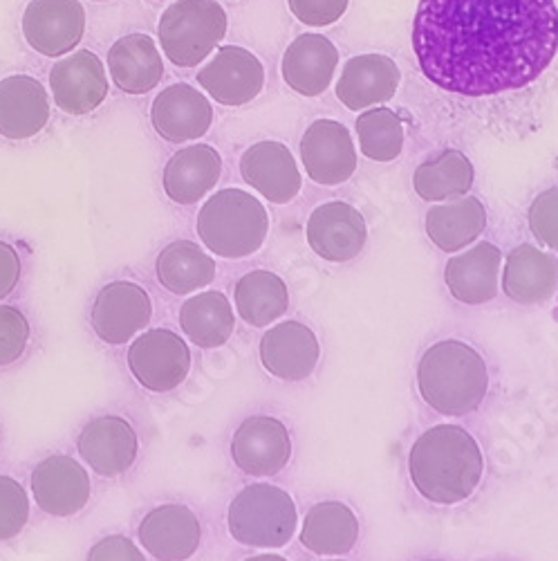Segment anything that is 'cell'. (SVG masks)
<instances>
[{
  "label": "cell",
  "instance_id": "obj_10",
  "mask_svg": "<svg viewBox=\"0 0 558 561\" xmlns=\"http://www.w3.org/2000/svg\"><path fill=\"white\" fill-rule=\"evenodd\" d=\"M198 83L222 106H247L265 85V68L256 55L241 45H222L216 57L198 72Z\"/></svg>",
  "mask_w": 558,
  "mask_h": 561
},
{
  "label": "cell",
  "instance_id": "obj_44",
  "mask_svg": "<svg viewBox=\"0 0 558 561\" xmlns=\"http://www.w3.org/2000/svg\"><path fill=\"white\" fill-rule=\"evenodd\" d=\"M330 561H341V559H330Z\"/></svg>",
  "mask_w": 558,
  "mask_h": 561
},
{
  "label": "cell",
  "instance_id": "obj_40",
  "mask_svg": "<svg viewBox=\"0 0 558 561\" xmlns=\"http://www.w3.org/2000/svg\"><path fill=\"white\" fill-rule=\"evenodd\" d=\"M19 278H21V256L10 243L0 241V301L14 293V288L19 286Z\"/></svg>",
  "mask_w": 558,
  "mask_h": 561
},
{
  "label": "cell",
  "instance_id": "obj_24",
  "mask_svg": "<svg viewBox=\"0 0 558 561\" xmlns=\"http://www.w3.org/2000/svg\"><path fill=\"white\" fill-rule=\"evenodd\" d=\"M502 254L493 243H478L444 265V284L451 297L464 306H483L498 295Z\"/></svg>",
  "mask_w": 558,
  "mask_h": 561
},
{
  "label": "cell",
  "instance_id": "obj_5",
  "mask_svg": "<svg viewBox=\"0 0 558 561\" xmlns=\"http://www.w3.org/2000/svg\"><path fill=\"white\" fill-rule=\"evenodd\" d=\"M229 533L239 543L254 548L286 546L299 524L292 496L269 483H256L241 490L229 505Z\"/></svg>",
  "mask_w": 558,
  "mask_h": 561
},
{
  "label": "cell",
  "instance_id": "obj_28",
  "mask_svg": "<svg viewBox=\"0 0 558 561\" xmlns=\"http://www.w3.org/2000/svg\"><path fill=\"white\" fill-rule=\"evenodd\" d=\"M357 539L359 519L341 501L316 503L305 514L301 543L314 554H348Z\"/></svg>",
  "mask_w": 558,
  "mask_h": 561
},
{
  "label": "cell",
  "instance_id": "obj_37",
  "mask_svg": "<svg viewBox=\"0 0 558 561\" xmlns=\"http://www.w3.org/2000/svg\"><path fill=\"white\" fill-rule=\"evenodd\" d=\"M527 222L543 245L558 252V186H551L534 198L527 211Z\"/></svg>",
  "mask_w": 558,
  "mask_h": 561
},
{
  "label": "cell",
  "instance_id": "obj_36",
  "mask_svg": "<svg viewBox=\"0 0 558 561\" xmlns=\"http://www.w3.org/2000/svg\"><path fill=\"white\" fill-rule=\"evenodd\" d=\"M30 342V323L14 306H0V366L23 357Z\"/></svg>",
  "mask_w": 558,
  "mask_h": 561
},
{
  "label": "cell",
  "instance_id": "obj_33",
  "mask_svg": "<svg viewBox=\"0 0 558 561\" xmlns=\"http://www.w3.org/2000/svg\"><path fill=\"white\" fill-rule=\"evenodd\" d=\"M234 299L239 314L254 329H265V325L281 319L290 308L286 280L269 270H254L245 274L236 284Z\"/></svg>",
  "mask_w": 558,
  "mask_h": 561
},
{
  "label": "cell",
  "instance_id": "obj_21",
  "mask_svg": "<svg viewBox=\"0 0 558 561\" xmlns=\"http://www.w3.org/2000/svg\"><path fill=\"white\" fill-rule=\"evenodd\" d=\"M399 83L402 72L391 57L377 53L359 55L346 61L337 83V98L348 111H363L391 102Z\"/></svg>",
  "mask_w": 558,
  "mask_h": 561
},
{
  "label": "cell",
  "instance_id": "obj_2",
  "mask_svg": "<svg viewBox=\"0 0 558 561\" xmlns=\"http://www.w3.org/2000/svg\"><path fill=\"white\" fill-rule=\"evenodd\" d=\"M408 474L427 501L455 505L467 501L485 474L478 440L457 425H438L412 443Z\"/></svg>",
  "mask_w": 558,
  "mask_h": 561
},
{
  "label": "cell",
  "instance_id": "obj_25",
  "mask_svg": "<svg viewBox=\"0 0 558 561\" xmlns=\"http://www.w3.org/2000/svg\"><path fill=\"white\" fill-rule=\"evenodd\" d=\"M558 290V261L538 248L523 243L509 252L502 270V293L521 306H536Z\"/></svg>",
  "mask_w": 558,
  "mask_h": 561
},
{
  "label": "cell",
  "instance_id": "obj_1",
  "mask_svg": "<svg viewBox=\"0 0 558 561\" xmlns=\"http://www.w3.org/2000/svg\"><path fill=\"white\" fill-rule=\"evenodd\" d=\"M412 50L425 77L455 95L521 90L556 59V0H420Z\"/></svg>",
  "mask_w": 558,
  "mask_h": 561
},
{
  "label": "cell",
  "instance_id": "obj_16",
  "mask_svg": "<svg viewBox=\"0 0 558 561\" xmlns=\"http://www.w3.org/2000/svg\"><path fill=\"white\" fill-rule=\"evenodd\" d=\"M30 481L36 505L50 517H72L88 505L92 494L85 467L70 456H50L40 460Z\"/></svg>",
  "mask_w": 558,
  "mask_h": 561
},
{
  "label": "cell",
  "instance_id": "obj_17",
  "mask_svg": "<svg viewBox=\"0 0 558 561\" xmlns=\"http://www.w3.org/2000/svg\"><path fill=\"white\" fill-rule=\"evenodd\" d=\"M137 537L158 561H186L200 548L202 528L194 510L166 503L147 514L137 528Z\"/></svg>",
  "mask_w": 558,
  "mask_h": 561
},
{
  "label": "cell",
  "instance_id": "obj_30",
  "mask_svg": "<svg viewBox=\"0 0 558 561\" xmlns=\"http://www.w3.org/2000/svg\"><path fill=\"white\" fill-rule=\"evenodd\" d=\"M474 164L462 151L449 149L429 158L412 173V186L417 196L427 203H444L462 198L474 186Z\"/></svg>",
  "mask_w": 558,
  "mask_h": 561
},
{
  "label": "cell",
  "instance_id": "obj_15",
  "mask_svg": "<svg viewBox=\"0 0 558 561\" xmlns=\"http://www.w3.org/2000/svg\"><path fill=\"white\" fill-rule=\"evenodd\" d=\"M151 124L171 145L196 142L213 124L211 102L189 83H173L153 100Z\"/></svg>",
  "mask_w": 558,
  "mask_h": 561
},
{
  "label": "cell",
  "instance_id": "obj_9",
  "mask_svg": "<svg viewBox=\"0 0 558 561\" xmlns=\"http://www.w3.org/2000/svg\"><path fill=\"white\" fill-rule=\"evenodd\" d=\"M153 317L149 293L132 280H113L104 286L92 306V331L111 346L130 342L139 331H144Z\"/></svg>",
  "mask_w": 558,
  "mask_h": 561
},
{
  "label": "cell",
  "instance_id": "obj_12",
  "mask_svg": "<svg viewBox=\"0 0 558 561\" xmlns=\"http://www.w3.org/2000/svg\"><path fill=\"white\" fill-rule=\"evenodd\" d=\"M301 160L310 180L323 186L348 182L357 171V149L350 130L335 119H316L301 139Z\"/></svg>",
  "mask_w": 558,
  "mask_h": 561
},
{
  "label": "cell",
  "instance_id": "obj_45",
  "mask_svg": "<svg viewBox=\"0 0 558 561\" xmlns=\"http://www.w3.org/2000/svg\"><path fill=\"white\" fill-rule=\"evenodd\" d=\"M556 317H558V308H556Z\"/></svg>",
  "mask_w": 558,
  "mask_h": 561
},
{
  "label": "cell",
  "instance_id": "obj_13",
  "mask_svg": "<svg viewBox=\"0 0 558 561\" xmlns=\"http://www.w3.org/2000/svg\"><path fill=\"white\" fill-rule=\"evenodd\" d=\"M55 104L66 115H88L108 98V77L104 61L90 50H79L55 64L50 70Z\"/></svg>",
  "mask_w": 558,
  "mask_h": 561
},
{
  "label": "cell",
  "instance_id": "obj_35",
  "mask_svg": "<svg viewBox=\"0 0 558 561\" xmlns=\"http://www.w3.org/2000/svg\"><path fill=\"white\" fill-rule=\"evenodd\" d=\"M30 519V499L23 485L0 474V541L14 539Z\"/></svg>",
  "mask_w": 558,
  "mask_h": 561
},
{
  "label": "cell",
  "instance_id": "obj_43",
  "mask_svg": "<svg viewBox=\"0 0 558 561\" xmlns=\"http://www.w3.org/2000/svg\"><path fill=\"white\" fill-rule=\"evenodd\" d=\"M429 561H440V559H429Z\"/></svg>",
  "mask_w": 558,
  "mask_h": 561
},
{
  "label": "cell",
  "instance_id": "obj_3",
  "mask_svg": "<svg viewBox=\"0 0 558 561\" xmlns=\"http://www.w3.org/2000/svg\"><path fill=\"white\" fill-rule=\"evenodd\" d=\"M422 400L442 415L474 413L489 391V370L483 355L460 340H442L427 348L417 366Z\"/></svg>",
  "mask_w": 558,
  "mask_h": 561
},
{
  "label": "cell",
  "instance_id": "obj_32",
  "mask_svg": "<svg viewBox=\"0 0 558 561\" xmlns=\"http://www.w3.org/2000/svg\"><path fill=\"white\" fill-rule=\"evenodd\" d=\"M184 335L200 348H218L234 335L236 317L229 299L218 290H207L186 301L179 310Z\"/></svg>",
  "mask_w": 558,
  "mask_h": 561
},
{
  "label": "cell",
  "instance_id": "obj_8",
  "mask_svg": "<svg viewBox=\"0 0 558 561\" xmlns=\"http://www.w3.org/2000/svg\"><path fill=\"white\" fill-rule=\"evenodd\" d=\"M85 34V10L79 0H32L23 14V36L43 57L72 53Z\"/></svg>",
  "mask_w": 558,
  "mask_h": 561
},
{
  "label": "cell",
  "instance_id": "obj_14",
  "mask_svg": "<svg viewBox=\"0 0 558 561\" xmlns=\"http://www.w3.org/2000/svg\"><path fill=\"white\" fill-rule=\"evenodd\" d=\"M305 237L316 256L330 263L357 259L368 241V227L359 209L348 203H325L310 214Z\"/></svg>",
  "mask_w": 558,
  "mask_h": 561
},
{
  "label": "cell",
  "instance_id": "obj_18",
  "mask_svg": "<svg viewBox=\"0 0 558 561\" xmlns=\"http://www.w3.org/2000/svg\"><path fill=\"white\" fill-rule=\"evenodd\" d=\"M241 175L252 190L274 205L292 203L303 186V178L292 151L288 145L274 142V139L252 145L243 153Z\"/></svg>",
  "mask_w": 558,
  "mask_h": 561
},
{
  "label": "cell",
  "instance_id": "obj_34",
  "mask_svg": "<svg viewBox=\"0 0 558 561\" xmlns=\"http://www.w3.org/2000/svg\"><path fill=\"white\" fill-rule=\"evenodd\" d=\"M359 149L372 162H393L404 149V124L391 108H368L354 124Z\"/></svg>",
  "mask_w": 558,
  "mask_h": 561
},
{
  "label": "cell",
  "instance_id": "obj_38",
  "mask_svg": "<svg viewBox=\"0 0 558 561\" xmlns=\"http://www.w3.org/2000/svg\"><path fill=\"white\" fill-rule=\"evenodd\" d=\"M350 0H288L290 12L310 27H325L337 23Z\"/></svg>",
  "mask_w": 558,
  "mask_h": 561
},
{
  "label": "cell",
  "instance_id": "obj_41",
  "mask_svg": "<svg viewBox=\"0 0 558 561\" xmlns=\"http://www.w3.org/2000/svg\"><path fill=\"white\" fill-rule=\"evenodd\" d=\"M245 561H288V559L281 557V554H256V557H249Z\"/></svg>",
  "mask_w": 558,
  "mask_h": 561
},
{
  "label": "cell",
  "instance_id": "obj_20",
  "mask_svg": "<svg viewBox=\"0 0 558 561\" xmlns=\"http://www.w3.org/2000/svg\"><path fill=\"white\" fill-rule=\"evenodd\" d=\"M321 357V346L310 325L301 321L276 323L260 340V362L274 378L301 382L310 378Z\"/></svg>",
  "mask_w": 558,
  "mask_h": 561
},
{
  "label": "cell",
  "instance_id": "obj_6",
  "mask_svg": "<svg viewBox=\"0 0 558 561\" xmlns=\"http://www.w3.org/2000/svg\"><path fill=\"white\" fill-rule=\"evenodd\" d=\"M226 14L216 0H175L160 19L158 36L177 68L202 64L226 34Z\"/></svg>",
  "mask_w": 558,
  "mask_h": 561
},
{
  "label": "cell",
  "instance_id": "obj_39",
  "mask_svg": "<svg viewBox=\"0 0 558 561\" xmlns=\"http://www.w3.org/2000/svg\"><path fill=\"white\" fill-rule=\"evenodd\" d=\"M88 561H147V557L128 537L111 535L90 548Z\"/></svg>",
  "mask_w": 558,
  "mask_h": 561
},
{
  "label": "cell",
  "instance_id": "obj_7",
  "mask_svg": "<svg viewBox=\"0 0 558 561\" xmlns=\"http://www.w3.org/2000/svg\"><path fill=\"white\" fill-rule=\"evenodd\" d=\"M128 368L144 389L166 393L177 389L189 376L191 351L177 333L153 329L130 344Z\"/></svg>",
  "mask_w": 558,
  "mask_h": 561
},
{
  "label": "cell",
  "instance_id": "obj_29",
  "mask_svg": "<svg viewBox=\"0 0 558 561\" xmlns=\"http://www.w3.org/2000/svg\"><path fill=\"white\" fill-rule=\"evenodd\" d=\"M485 227L487 209L474 196L431 207L427 214V237L442 252H460L472 245Z\"/></svg>",
  "mask_w": 558,
  "mask_h": 561
},
{
  "label": "cell",
  "instance_id": "obj_31",
  "mask_svg": "<svg viewBox=\"0 0 558 561\" xmlns=\"http://www.w3.org/2000/svg\"><path fill=\"white\" fill-rule=\"evenodd\" d=\"M216 270V261L194 241L166 245L155 261L158 280L171 295H191L207 288L213 284Z\"/></svg>",
  "mask_w": 558,
  "mask_h": 561
},
{
  "label": "cell",
  "instance_id": "obj_23",
  "mask_svg": "<svg viewBox=\"0 0 558 561\" xmlns=\"http://www.w3.org/2000/svg\"><path fill=\"white\" fill-rule=\"evenodd\" d=\"M50 122L48 90L30 75L0 81V135L21 142L38 135Z\"/></svg>",
  "mask_w": 558,
  "mask_h": 561
},
{
  "label": "cell",
  "instance_id": "obj_11",
  "mask_svg": "<svg viewBox=\"0 0 558 561\" xmlns=\"http://www.w3.org/2000/svg\"><path fill=\"white\" fill-rule=\"evenodd\" d=\"M231 458L247 477H274L292 458L290 432L271 415H252L231 438Z\"/></svg>",
  "mask_w": 558,
  "mask_h": 561
},
{
  "label": "cell",
  "instance_id": "obj_22",
  "mask_svg": "<svg viewBox=\"0 0 558 561\" xmlns=\"http://www.w3.org/2000/svg\"><path fill=\"white\" fill-rule=\"evenodd\" d=\"M339 66L337 45L323 34L297 36L283 55L286 83L303 98H318L330 88Z\"/></svg>",
  "mask_w": 558,
  "mask_h": 561
},
{
  "label": "cell",
  "instance_id": "obj_27",
  "mask_svg": "<svg viewBox=\"0 0 558 561\" xmlns=\"http://www.w3.org/2000/svg\"><path fill=\"white\" fill-rule=\"evenodd\" d=\"M108 70L115 85L126 95H147L164 77V61L158 45L147 34H128L108 50Z\"/></svg>",
  "mask_w": 558,
  "mask_h": 561
},
{
  "label": "cell",
  "instance_id": "obj_26",
  "mask_svg": "<svg viewBox=\"0 0 558 561\" xmlns=\"http://www.w3.org/2000/svg\"><path fill=\"white\" fill-rule=\"evenodd\" d=\"M220 175L222 156L209 145H191L166 162L162 186L173 203L196 205L213 190Z\"/></svg>",
  "mask_w": 558,
  "mask_h": 561
},
{
  "label": "cell",
  "instance_id": "obj_19",
  "mask_svg": "<svg viewBox=\"0 0 558 561\" xmlns=\"http://www.w3.org/2000/svg\"><path fill=\"white\" fill-rule=\"evenodd\" d=\"M77 449L92 472L115 479L132 467L139 451V440L126 417L102 415L83 427Z\"/></svg>",
  "mask_w": 558,
  "mask_h": 561
},
{
  "label": "cell",
  "instance_id": "obj_4",
  "mask_svg": "<svg viewBox=\"0 0 558 561\" xmlns=\"http://www.w3.org/2000/svg\"><path fill=\"white\" fill-rule=\"evenodd\" d=\"M198 237L209 252L222 259L256 254L269 233L265 205L243 190H222L198 214Z\"/></svg>",
  "mask_w": 558,
  "mask_h": 561
},
{
  "label": "cell",
  "instance_id": "obj_42",
  "mask_svg": "<svg viewBox=\"0 0 558 561\" xmlns=\"http://www.w3.org/2000/svg\"><path fill=\"white\" fill-rule=\"evenodd\" d=\"M95 3H106V0H95Z\"/></svg>",
  "mask_w": 558,
  "mask_h": 561
}]
</instances>
